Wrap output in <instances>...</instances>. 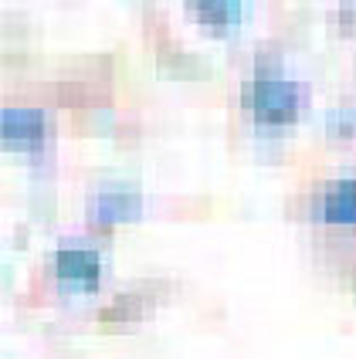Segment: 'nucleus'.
Returning <instances> with one entry per match:
<instances>
[{"instance_id": "nucleus-3", "label": "nucleus", "mask_w": 356, "mask_h": 359, "mask_svg": "<svg viewBox=\"0 0 356 359\" xmlns=\"http://www.w3.org/2000/svg\"><path fill=\"white\" fill-rule=\"evenodd\" d=\"M55 271L65 281L95 285V278H99V258L92 251H61L58 261H55Z\"/></svg>"}, {"instance_id": "nucleus-4", "label": "nucleus", "mask_w": 356, "mask_h": 359, "mask_svg": "<svg viewBox=\"0 0 356 359\" xmlns=\"http://www.w3.org/2000/svg\"><path fill=\"white\" fill-rule=\"evenodd\" d=\"M322 217L333 220V224H356V180L339 183L336 190L326 197Z\"/></svg>"}, {"instance_id": "nucleus-1", "label": "nucleus", "mask_w": 356, "mask_h": 359, "mask_svg": "<svg viewBox=\"0 0 356 359\" xmlns=\"http://www.w3.org/2000/svg\"><path fill=\"white\" fill-rule=\"evenodd\" d=\"M248 102L255 109L258 119L265 122H289L296 119V112L305 102V92L292 85V81H278V79H258L248 88Z\"/></svg>"}, {"instance_id": "nucleus-5", "label": "nucleus", "mask_w": 356, "mask_h": 359, "mask_svg": "<svg viewBox=\"0 0 356 359\" xmlns=\"http://www.w3.org/2000/svg\"><path fill=\"white\" fill-rule=\"evenodd\" d=\"M139 214V200L133 194H105L99 197V210H95V217L102 224H116V220H133Z\"/></svg>"}, {"instance_id": "nucleus-2", "label": "nucleus", "mask_w": 356, "mask_h": 359, "mask_svg": "<svg viewBox=\"0 0 356 359\" xmlns=\"http://www.w3.org/2000/svg\"><path fill=\"white\" fill-rule=\"evenodd\" d=\"M41 129H44V119H41V112H31V109H4V116H0V133H4V142H11V146L38 142Z\"/></svg>"}, {"instance_id": "nucleus-6", "label": "nucleus", "mask_w": 356, "mask_h": 359, "mask_svg": "<svg viewBox=\"0 0 356 359\" xmlns=\"http://www.w3.org/2000/svg\"><path fill=\"white\" fill-rule=\"evenodd\" d=\"M237 4H200L197 14L200 20H235L237 18Z\"/></svg>"}]
</instances>
